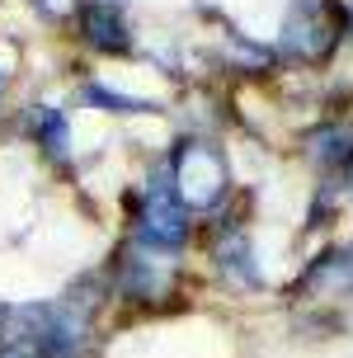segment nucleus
I'll use <instances>...</instances> for the list:
<instances>
[{
	"mask_svg": "<svg viewBox=\"0 0 353 358\" xmlns=\"http://www.w3.org/2000/svg\"><path fill=\"white\" fill-rule=\"evenodd\" d=\"M34 5H38L48 19H66L71 10H75V0H34Z\"/></svg>",
	"mask_w": 353,
	"mask_h": 358,
	"instance_id": "9",
	"label": "nucleus"
},
{
	"mask_svg": "<svg viewBox=\"0 0 353 358\" xmlns=\"http://www.w3.org/2000/svg\"><path fill=\"white\" fill-rule=\"evenodd\" d=\"M141 236L151 241V245H165V250H175L189 241V208H184V198L175 194V179L170 175H156L146 184V194H141Z\"/></svg>",
	"mask_w": 353,
	"mask_h": 358,
	"instance_id": "2",
	"label": "nucleus"
},
{
	"mask_svg": "<svg viewBox=\"0 0 353 358\" xmlns=\"http://www.w3.org/2000/svg\"><path fill=\"white\" fill-rule=\"evenodd\" d=\"M80 29L99 52H127L132 34H127V19L118 0H85L80 5Z\"/></svg>",
	"mask_w": 353,
	"mask_h": 358,
	"instance_id": "4",
	"label": "nucleus"
},
{
	"mask_svg": "<svg viewBox=\"0 0 353 358\" xmlns=\"http://www.w3.org/2000/svg\"><path fill=\"white\" fill-rule=\"evenodd\" d=\"M175 194L184 198V208H212L226 194V161L217 146L203 142H184L175 156Z\"/></svg>",
	"mask_w": 353,
	"mask_h": 358,
	"instance_id": "1",
	"label": "nucleus"
},
{
	"mask_svg": "<svg viewBox=\"0 0 353 358\" xmlns=\"http://www.w3.org/2000/svg\"><path fill=\"white\" fill-rule=\"evenodd\" d=\"M0 90H5V71H0Z\"/></svg>",
	"mask_w": 353,
	"mask_h": 358,
	"instance_id": "10",
	"label": "nucleus"
},
{
	"mask_svg": "<svg viewBox=\"0 0 353 358\" xmlns=\"http://www.w3.org/2000/svg\"><path fill=\"white\" fill-rule=\"evenodd\" d=\"M339 29H344L339 5H330V0H311V5L287 24V43H292L301 57L320 62V57H330V48L339 43Z\"/></svg>",
	"mask_w": 353,
	"mask_h": 358,
	"instance_id": "3",
	"label": "nucleus"
},
{
	"mask_svg": "<svg viewBox=\"0 0 353 358\" xmlns=\"http://www.w3.org/2000/svg\"><path fill=\"white\" fill-rule=\"evenodd\" d=\"M306 287H311V292H349L353 287V250L320 255L316 268L306 273Z\"/></svg>",
	"mask_w": 353,
	"mask_h": 358,
	"instance_id": "5",
	"label": "nucleus"
},
{
	"mask_svg": "<svg viewBox=\"0 0 353 358\" xmlns=\"http://www.w3.org/2000/svg\"><path fill=\"white\" fill-rule=\"evenodd\" d=\"M311 156L316 161H349L353 156V127H325V132H316L311 137Z\"/></svg>",
	"mask_w": 353,
	"mask_h": 358,
	"instance_id": "7",
	"label": "nucleus"
},
{
	"mask_svg": "<svg viewBox=\"0 0 353 358\" xmlns=\"http://www.w3.org/2000/svg\"><path fill=\"white\" fill-rule=\"evenodd\" d=\"M85 99H89V104H99V108H113V113H146V108H151V104H141V99H127V94L104 90V85H89Z\"/></svg>",
	"mask_w": 353,
	"mask_h": 358,
	"instance_id": "8",
	"label": "nucleus"
},
{
	"mask_svg": "<svg viewBox=\"0 0 353 358\" xmlns=\"http://www.w3.org/2000/svg\"><path fill=\"white\" fill-rule=\"evenodd\" d=\"M34 132H38V142L48 146L52 156H66V118H62L57 108H48V104L34 108Z\"/></svg>",
	"mask_w": 353,
	"mask_h": 358,
	"instance_id": "6",
	"label": "nucleus"
}]
</instances>
